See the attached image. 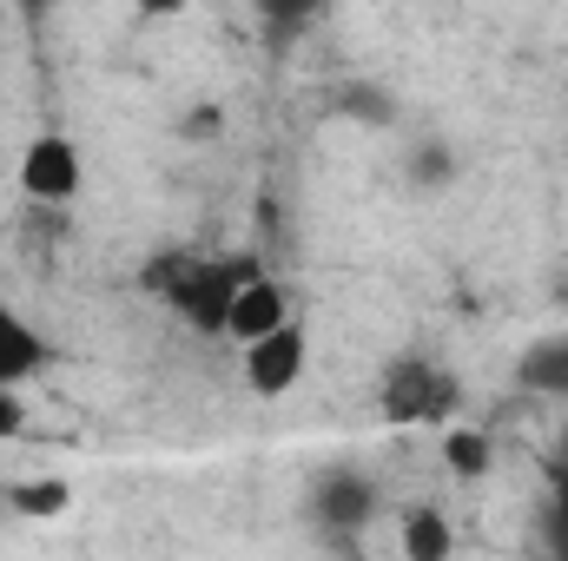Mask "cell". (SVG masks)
I'll return each mask as SVG.
<instances>
[{
  "instance_id": "cell-11",
  "label": "cell",
  "mask_w": 568,
  "mask_h": 561,
  "mask_svg": "<svg viewBox=\"0 0 568 561\" xmlns=\"http://www.w3.org/2000/svg\"><path fill=\"white\" fill-rule=\"evenodd\" d=\"M13 516H27V522H53V516H67L73 509V482L67 476H33V482H13Z\"/></svg>"
},
{
  "instance_id": "cell-2",
  "label": "cell",
  "mask_w": 568,
  "mask_h": 561,
  "mask_svg": "<svg viewBox=\"0 0 568 561\" xmlns=\"http://www.w3.org/2000/svg\"><path fill=\"white\" fill-rule=\"evenodd\" d=\"M456 410H463L456 370H443L429 357H390L384 364V377H377V417L384 422H404V429L436 422V429H449Z\"/></svg>"
},
{
  "instance_id": "cell-7",
  "label": "cell",
  "mask_w": 568,
  "mask_h": 561,
  "mask_svg": "<svg viewBox=\"0 0 568 561\" xmlns=\"http://www.w3.org/2000/svg\"><path fill=\"white\" fill-rule=\"evenodd\" d=\"M291 324V304H284V290L265 272L245 284L239 297H232V317H225V337L245 350V344H258V337H272V330H284Z\"/></svg>"
},
{
  "instance_id": "cell-13",
  "label": "cell",
  "mask_w": 568,
  "mask_h": 561,
  "mask_svg": "<svg viewBox=\"0 0 568 561\" xmlns=\"http://www.w3.org/2000/svg\"><path fill=\"white\" fill-rule=\"evenodd\" d=\"M443 462H449L456 476H483V469H489V436L449 422V429H443Z\"/></svg>"
},
{
  "instance_id": "cell-10",
  "label": "cell",
  "mask_w": 568,
  "mask_h": 561,
  "mask_svg": "<svg viewBox=\"0 0 568 561\" xmlns=\"http://www.w3.org/2000/svg\"><path fill=\"white\" fill-rule=\"evenodd\" d=\"M516 384H523V390H549V397H568V337L529 344V350H523V364H516Z\"/></svg>"
},
{
  "instance_id": "cell-3",
  "label": "cell",
  "mask_w": 568,
  "mask_h": 561,
  "mask_svg": "<svg viewBox=\"0 0 568 561\" xmlns=\"http://www.w3.org/2000/svg\"><path fill=\"white\" fill-rule=\"evenodd\" d=\"M377 502L384 496H377V482L364 469H317L311 476V496H304V516H311V529L324 542H337L344 555H357V536L371 529Z\"/></svg>"
},
{
  "instance_id": "cell-5",
  "label": "cell",
  "mask_w": 568,
  "mask_h": 561,
  "mask_svg": "<svg viewBox=\"0 0 568 561\" xmlns=\"http://www.w3.org/2000/svg\"><path fill=\"white\" fill-rule=\"evenodd\" d=\"M304 370H311V330H304L297 317H291L284 330H272V337L245 344V384H252L258 397H284V390H297Z\"/></svg>"
},
{
  "instance_id": "cell-14",
  "label": "cell",
  "mask_w": 568,
  "mask_h": 561,
  "mask_svg": "<svg viewBox=\"0 0 568 561\" xmlns=\"http://www.w3.org/2000/svg\"><path fill=\"white\" fill-rule=\"evenodd\" d=\"M449 172H456L449 145H417V152H410V178H424V185H436V178H449Z\"/></svg>"
},
{
  "instance_id": "cell-15",
  "label": "cell",
  "mask_w": 568,
  "mask_h": 561,
  "mask_svg": "<svg viewBox=\"0 0 568 561\" xmlns=\"http://www.w3.org/2000/svg\"><path fill=\"white\" fill-rule=\"evenodd\" d=\"M20 422H27V410H20V390H0V442H7V436H20Z\"/></svg>"
},
{
  "instance_id": "cell-4",
  "label": "cell",
  "mask_w": 568,
  "mask_h": 561,
  "mask_svg": "<svg viewBox=\"0 0 568 561\" xmlns=\"http://www.w3.org/2000/svg\"><path fill=\"white\" fill-rule=\"evenodd\" d=\"M80 185H87V159H80V145L67 140V133L27 140V152H20V192L33 205H73Z\"/></svg>"
},
{
  "instance_id": "cell-1",
  "label": "cell",
  "mask_w": 568,
  "mask_h": 561,
  "mask_svg": "<svg viewBox=\"0 0 568 561\" xmlns=\"http://www.w3.org/2000/svg\"><path fill=\"white\" fill-rule=\"evenodd\" d=\"M265 265L258 258H205V252H165L145 265V290L165 297L172 317H185L199 337H225V317H232V297L258 278Z\"/></svg>"
},
{
  "instance_id": "cell-12",
  "label": "cell",
  "mask_w": 568,
  "mask_h": 561,
  "mask_svg": "<svg viewBox=\"0 0 568 561\" xmlns=\"http://www.w3.org/2000/svg\"><path fill=\"white\" fill-rule=\"evenodd\" d=\"M542 549H549V561H568V462H549V496H542Z\"/></svg>"
},
{
  "instance_id": "cell-6",
  "label": "cell",
  "mask_w": 568,
  "mask_h": 561,
  "mask_svg": "<svg viewBox=\"0 0 568 561\" xmlns=\"http://www.w3.org/2000/svg\"><path fill=\"white\" fill-rule=\"evenodd\" d=\"M53 357H60V350H53V344H47V337H40L20 310L0 297V390L33 384L40 370H53Z\"/></svg>"
},
{
  "instance_id": "cell-8",
  "label": "cell",
  "mask_w": 568,
  "mask_h": 561,
  "mask_svg": "<svg viewBox=\"0 0 568 561\" xmlns=\"http://www.w3.org/2000/svg\"><path fill=\"white\" fill-rule=\"evenodd\" d=\"M397 542H404V561H456V529L443 522V509H404Z\"/></svg>"
},
{
  "instance_id": "cell-9",
  "label": "cell",
  "mask_w": 568,
  "mask_h": 561,
  "mask_svg": "<svg viewBox=\"0 0 568 561\" xmlns=\"http://www.w3.org/2000/svg\"><path fill=\"white\" fill-rule=\"evenodd\" d=\"M337 120H357V126H397V93L390 86H371V80H344L331 93Z\"/></svg>"
}]
</instances>
